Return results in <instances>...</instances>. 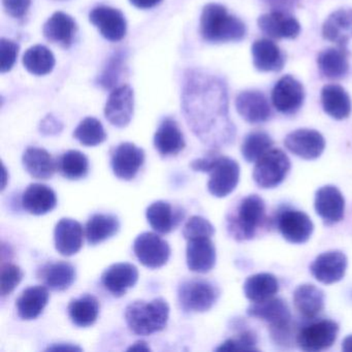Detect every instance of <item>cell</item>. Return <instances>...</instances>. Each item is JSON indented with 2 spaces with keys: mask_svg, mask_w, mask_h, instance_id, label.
Wrapping results in <instances>:
<instances>
[{
  "mask_svg": "<svg viewBox=\"0 0 352 352\" xmlns=\"http://www.w3.org/2000/svg\"><path fill=\"white\" fill-rule=\"evenodd\" d=\"M181 106L193 135L211 149L234 143L236 126L230 117L226 82L201 69H188L183 79Z\"/></svg>",
  "mask_w": 352,
  "mask_h": 352,
  "instance_id": "1",
  "label": "cell"
},
{
  "mask_svg": "<svg viewBox=\"0 0 352 352\" xmlns=\"http://www.w3.org/2000/svg\"><path fill=\"white\" fill-rule=\"evenodd\" d=\"M247 314L261 319L269 324L273 341L282 347H289L296 343L300 327L292 319V312L285 300L279 298L254 302L247 309Z\"/></svg>",
  "mask_w": 352,
  "mask_h": 352,
  "instance_id": "2",
  "label": "cell"
},
{
  "mask_svg": "<svg viewBox=\"0 0 352 352\" xmlns=\"http://www.w3.org/2000/svg\"><path fill=\"white\" fill-rule=\"evenodd\" d=\"M190 168L195 172L210 175L208 190L213 197L219 199L230 195L236 188L240 180L238 162L228 156L220 155L215 149H212L205 157L192 160Z\"/></svg>",
  "mask_w": 352,
  "mask_h": 352,
  "instance_id": "3",
  "label": "cell"
},
{
  "mask_svg": "<svg viewBox=\"0 0 352 352\" xmlns=\"http://www.w3.org/2000/svg\"><path fill=\"white\" fill-rule=\"evenodd\" d=\"M199 32L206 42L224 44L242 41L247 28L242 20L228 13L223 6L209 3L201 12Z\"/></svg>",
  "mask_w": 352,
  "mask_h": 352,
  "instance_id": "4",
  "label": "cell"
},
{
  "mask_svg": "<svg viewBox=\"0 0 352 352\" xmlns=\"http://www.w3.org/2000/svg\"><path fill=\"white\" fill-rule=\"evenodd\" d=\"M125 320L135 335L149 336L162 331L168 324L170 307L164 298L151 302L135 300L125 309Z\"/></svg>",
  "mask_w": 352,
  "mask_h": 352,
  "instance_id": "5",
  "label": "cell"
},
{
  "mask_svg": "<svg viewBox=\"0 0 352 352\" xmlns=\"http://www.w3.org/2000/svg\"><path fill=\"white\" fill-rule=\"evenodd\" d=\"M265 204L259 195H250L243 199L236 213L228 219V230L236 241L252 240L265 223Z\"/></svg>",
  "mask_w": 352,
  "mask_h": 352,
  "instance_id": "6",
  "label": "cell"
},
{
  "mask_svg": "<svg viewBox=\"0 0 352 352\" xmlns=\"http://www.w3.org/2000/svg\"><path fill=\"white\" fill-rule=\"evenodd\" d=\"M220 292L205 279L184 280L178 287V300L185 313L207 312L216 304Z\"/></svg>",
  "mask_w": 352,
  "mask_h": 352,
  "instance_id": "7",
  "label": "cell"
},
{
  "mask_svg": "<svg viewBox=\"0 0 352 352\" xmlns=\"http://www.w3.org/2000/svg\"><path fill=\"white\" fill-rule=\"evenodd\" d=\"M339 324L329 319L316 318L305 323L298 331L296 344L300 349L308 352L329 349L337 340Z\"/></svg>",
  "mask_w": 352,
  "mask_h": 352,
  "instance_id": "8",
  "label": "cell"
},
{
  "mask_svg": "<svg viewBox=\"0 0 352 352\" xmlns=\"http://www.w3.org/2000/svg\"><path fill=\"white\" fill-rule=\"evenodd\" d=\"M290 166L289 158L281 149H271L255 162L253 179L261 188H275L283 182Z\"/></svg>",
  "mask_w": 352,
  "mask_h": 352,
  "instance_id": "9",
  "label": "cell"
},
{
  "mask_svg": "<svg viewBox=\"0 0 352 352\" xmlns=\"http://www.w3.org/2000/svg\"><path fill=\"white\" fill-rule=\"evenodd\" d=\"M133 252L140 263L149 269H158L168 263L170 245L154 232H143L133 242Z\"/></svg>",
  "mask_w": 352,
  "mask_h": 352,
  "instance_id": "10",
  "label": "cell"
},
{
  "mask_svg": "<svg viewBox=\"0 0 352 352\" xmlns=\"http://www.w3.org/2000/svg\"><path fill=\"white\" fill-rule=\"evenodd\" d=\"M305 90L292 76L282 77L272 90V104L283 115H294L304 104Z\"/></svg>",
  "mask_w": 352,
  "mask_h": 352,
  "instance_id": "11",
  "label": "cell"
},
{
  "mask_svg": "<svg viewBox=\"0 0 352 352\" xmlns=\"http://www.w3.org/2000/svg\"><path fill=\"white\" fill-rule=\"evenodd\" d=\"M276 223L282 236L292 244L306 243L314 230V224L306 213L287 208L278 213Z\"/></svg>",
  "mask_w": 352,
  "mask_h": 352,
  "instance_id": "12",
  "label": "cell"
},
{
  "mask_svg": "<svg viewBox=\"0 0 352 352\" xmlns=\"http://www.w3.org/2000/svg\"><path fill=\"white\" fill-rule=\"evenodd\" d=\"M135 111V94L131 86L121 85L113 89L104 107V116L114 126L123 129L131 123Z\"/></svg>",
  "mask_w": 352,
  "mask_h": 352,
  "instance_id": "13",
  "label": "cell"
},
{
  "mask_svg": "<svg viewBox=\"0 0 352 352\" xmlns=\"http://www.w3.org/2000/svg\"><path fill=\"white\" fill-rule=\"evenodd\" d=\"M145 162V152L133 143H122L111 155V166L117 178L131 181L137 176Z\"/></svg>",
  "mask_w": 352,
  "mask_h": 352,
  "instance_id": "14",
  "label": "cell"
},
{
  "mask_svg": "<svg viewBox=\"0 0 352 352\" xmlns=\"http://www.w3.org/2000/svg\"><path fill=\"white\" fill-rule=\"evenodd\" d=\"M89 21L110 42H120L126 36V19L122 12L118 9L106 6L94 8L90 12Z\"/></svg>",
  "mask_w": 352,
  "mask_h": 352,
  "instance_id": "15",
  "label": "cell"
},
{
  "mask_svg": "<svg viewBox=\"0 0 352 352\" xmlns=\"http://www.w3.org/2000/svg\"><path fill=\"white\" fill-rule=\"evenodd\" d=\"M284 145L294 155L306 160L318 158L324 151L325 141L320 133L314 129H298L284 140Z\"/></svg>",
  "mask_w": 352,
  "mask_h": 352,
  "instance_id": "16",
  "label": "cell"
},
{
  "mask_svg": "<svg viewBox=\"0 0 352 352\" xmlns=\"http://www.w3.org/2000/svg\"><path fill=\"white\" fill-rule=\"evenodd\" d=\"M259 30L263 34L275 40L298 38L300 25L298 20L285 11H272L263 14L257 20Z\"/></svg>",
  "mask_w": 352,
  "mask_h": 352,
  "instance_id": "17",
  "label": "cell"
},
{
  "mask_svg": "<svg viewBox=\"0 0 352 352\" xmlns=\"http://www.w3.org/2000/svg\"><path fill=\"white\" fill-rule=\"evenodd\" d=\"M236 109L239 115L251 124L267 122L273 115L267 96L256 90L241 92L236 98Z\"/></svg>",
  "mask_w": 352,
  "mask_h": 352,
  "instance_id": "18",
  "label": "cell"
},
{
  "mask_svg": "<svg viewBox=\"0 0 352 352\" xmlns=\"http://www.w3.org/2000/svg\"><path fill=\"white\" fill-rule=\"evenodd\" d=\"M347 263V257L342 251H327L316 257L310 265V271L321 283H337L345 276Z\"/></svg>",
  "mask_w": 352,
  "mask_h": 352,
  "instance_id": "19",
  "label": "cell"
},
{
  "mask_svg": "<svg viewBox=\"0 0 352 352\" xmlns=\"http://www.w3.org/2000/svg\"><path fill=\"white\" fill-rule=\"evenodd\" d=\"M315 211L327 226L341 221L345 212V199L337 187L327 185L315 195Z\"/></svg>",
  "mask_w": 352,
  "mask_h": 352,
  "instance_id": "20",
  "label": "cell"
},
{
  "mask_svg": "<svg viewBox=\"0 0 352 352\" xmlns=\"http://www.w3.org/2000/svg\"><path fill=\"white\" fill-rule=\"evenodd\" d=\"M138 279L139 271L137 267L129 263H114L102 275V285L116 298L124 296L129 288L137 284Z\"/></svg>",
  "mask_w": 352,
  "mask_h": 352,
  "instance_id": "21",
  "label": "cell"
},
{
  "mask_svg": "<svg viewBox=\"0 0 352 352\" xmlns=\"http://www.w3.org/2000/svg\"><path fill=\"white\" fill-rule=\"evenodd\" d=\"M84 230L81 223L71 218H63L54 230L55 248L63 256L77 254L83 246Z\"/></svg>",
  "mask_w": 352,
  "mask_h": 352,
  "instance_id": "22",
  "label": "cell"
},
{
  "mask_svg": "<svg viewBox=\"0 0 352 352\" xmlns=\"http://www.w3.org/2000/svg\"><path fill=\"white\" fill-rule=\"evenodd\" d=\"M185 212L180 207L174 208L170 203L157 201L151 204L146 211V217L151 228L158 234H170L180 224Z\"/></svg>",
  "mask_w": 352,
  "mask_h": 352,
  "instance_id": "23",
  "label": "cell"
},
{
  "mask_svg": "<svg viewBox=\"0 0 352 352\" xmlns=\"http://www.w3.org/2000/svg\"><path fill=\"white\" fill-rule=\"evenodd\" d=\"M78 25L72 16L63 12L53 14L43 28V34L49 42L69 48L74 44Z\"/></svg>",
  "mask_w": 352,
  "mask_h": 352,
  "instance_id": "24",
  "label": "cell"
},
{
  "mask_svg": "<svg viewBox=\"0 0 352 352\" xmlns=\"http://www.w3.org/2000/svg\"><path fill=\"white\" fill-rule=\"evenodd\" d=\"M188 269L195 273L206 274L216 263V249L211 238H197L188 241L186 248Z\"/></svg>",
  "mask_w": 352,
  "mask_h": 352,
  "instance_id": "25",
  "label": "cell"
},
{
  "mask_svg": "<svg viewBox=\"0 0 352 352\" xmlns=\"http://www.w3.org/2000/svg\"><path fill=\"white\" fill-rule=\"evenodd\" d=\"M185 145L184 135L176 120L164 119L154 135V147L158 153L162 157L178 155Z\"/></svg>",
  "mask_w": 352,
  "mask_h": 352,
  "instance_id": "26",
  "label": "cell"
},
{
  "mask_svg": "<svg viewBox=\"0 0 352 352\" xmlns=\"http://www.w3.org/2000/svg\"><path fill=\"white\" fill-rule=\"evenodd\" d=\"M255 69L263 73H278L285 65V55L273 41L261 38L255 41L251 48Z\"/></svg>",
  "mask_w": 352,
  "mask_h": 352,
  "instance_id": "27",
  "label": "cell"
},
{
  "mask_svg": "<svg viewBox=\"0 0 352 352\" xmlns=\"http://www.w3.org/2000/svg\"><path fill=\"white\" fill-rule=\"evenodd\" d=\"M322 36L338 47L347 49L352 38V9H341L333 12L322 26Z\"/></svg>",
  "mask_w": 352,
  "mask_h": 352,
  "instance_id": "28",
  "label": "cell"
},
{
  "mask_svg": "<svg viewBox=\"0 0 352 352\" xmlns=\"http://www.w3.org/2000/svg\"><path fill=\"white\" fill-rule=\"evenodd\" d=\"M324 300V292L313 284H302L294 292V308L306 320H312L322 312Z\"/></svg>",
  "mask_w": 352,
  "mask_h": 352,
  "instance_id": "29",
  "label": "cell"
},
{
  "mask_svg": "<svg viewBox=\"0 0 352 352\" xmlns=\"http://www.w3.org/2000/svg\"><path fill=\"white\" fill-rule=\"evenodd\" d=\"M76 276L75 267L71 263L63 261L46 263L38 273V279L53 292L69 289L75 282Z\"/></svg>",
  "mask_w": 352,
  "mask_h": 352,
  "instance_id": "30",
  "label": "cell"
},
{
  "mask_svg": "<svg viewBox=\"0 0 352 352\" xmlns=\"http://www.w3.org/2000/svg\"><path fill=\"white\" fill-rule=\"evenodd\" d=\"M21 203L28 213L36 216L45 215L56 208V193L47 185L34 183L24 191Z\"/></svg>",
  "mask_w": 352,
  "mask_h": 352,
  "instance_id": "31",
  "label": "cell"
},
{
  "mask_svg": "<svg viewBox=\"0 0 352 352\" xmlns=\"http://www.w3.org/2000/svg\"><path fill=\"white\" fill-rule=\"evenodd\" d=\"M47 286L36 285L26 288L16 300L18 316L23 320L38 318L48 304L50 294Z\"/></svg>",
  "mask_w": 352,
  "mask_h": 352,
  "instance_id": "32",
  "label": "cell"
},
{
  "mask_svg": "<svg viewBox=\"0 0 352 352\" xmlns=\"http://www.w3.org/2000/svg\"><path fill=\"white\" fill-rule=\"evenodd\" d=\"M22 164L26 172L38 180L52 178L57 170V162L43 148H28L22 156Z\"/></svg>",
  "mask_w": 352,
  "mask_h": 352,
  "instance_id": "33",
  "label": "cell"
},
{
  "mask_svg": "<svg viewBox=\"0 0 352 352\" xmlns=\"http://www.w3.org/2000/svg\"><path fill=\"white\" fill-rule=\"evenodd\" d=\"M321 104L331 118L343 120L351 113V100L343 87L337 84L325 85L321 90Z\"/></svg>",
  "mask_w": 352,
  "mask_h": 352,
  "instance_id": "34",
  "label": "cell"
},
{
  "mask_svg": "<svg viewBox=\"0 0 352 352\" xmlns=\"http://www.w3.org/2000/svg\"><path fill=\"white\" fill-rule=\"evenodd\" d=\"M348 49L327 48L319 53L317 65L323 77L329 80H340L345 77L349 71Z\"/></svg>",
  "mask_w": 352,
  "mask_h": 352,
  "instance_id": "35",
  "label": "cell"
},
{
  "mask_svg": "<svg viewBox=\"0 0 352 352\" xmlns=\"http://www.w3.org/2000/svg\"><path fill=\"white\" fill-rule=\"evenodd\" d=\"M120 222L113 214H94L86 223L88 244L96 246L118 234Z\"/></svg>",
  "mask_w": 352,
  "mask_h": 352,
  "instance_id": "36",
  "label": "cell"
},
{
  "mask_svg": "<svg viewBox=\"0 0 352 352\" xmlns=\"http://www.w3.org/2000/svg\"><path fill=\"white\" fill-rule=\"evenodd\" d=\"M100 309V302L96 296L91 294H83L80 298H74L69 302V318L77 327H91L98 320Z\"/></svg>",
  "mask_w": 352,
  "mask_h": 352,
  "instance_id": "37",
  "label": "cell"
},
{
  "mask_svg": "<svg viewBox=\"0 0 352 352\" xmlns=\"http://www.w3.org/2000/svg\"><path fill=\"white\" fill-rule=\"evenodd\" d=\"M279 292L277 278L270 273H259L247 278L244 283L245 296L251 302H261L274 298Z\"/></svg>",
  "mask_w": 352,
  "mask_h": 352,
  "instance_id": "38",
  "label": "cell"
},
{
  "mask_svg": "<svg viewBox=\"0 0 352 352\" xmlns=\"http://www.w3.org/2000/svg\"><path fill=\"white\" fill-rule=\"evenodd\" d=\"M57 170L69 180H80L89 173V160L87 156L78 150H69L57 160Z\"/></svg>",
  "mask_w": 352,
  "mask_h": 352,
  "instance_id": "39",
  "label": "cell"
},
{
  "mask_svg": "<svg viewBox=\"0 0 352 352\" xmlns=\"http://www.w3.org/2000/svg\"><path fill=\"white\" fill-rule=\"evenodd\" d=\"M127 55L129 53L125 49L115 51L107 61L102 74L98 76L96 84L104 89H115L124 74Z\"/></svg>",
  "mask_w": 352,
  "mask_h": 352,
  "instance_id": "40",
  "label": "cell"
},
{
  "mask_svg": "<svg viewBox=\"0 0 352 352\" xmlns=\"http://www.w3.org/2000/svg\"><path fill=\"white\" fill-rule=\"evenodd\" d=\"M23 65L34 76H46L54 69L55 57L47 47L36 45L26 51Z\"/></svg>",
  "mask_w": 352,
  "mask_h": 352,
  "instance_id": "41",
  "label": "cell"
},
{
  "mask_svg": "<svg viewBox=\"0 0 352 352\" xmlns=\"http://www.w3.org/2000/svg\"><path fill=\"white\" fill-rule=\"evenodd\" d=\"M274 141L269 133L263 131H255L246 135L243 141L241 151L247 162H256L273 147Z\"/></svg>",
  "mask_w": 352,
  "mask_h": 352,
  "instance_id": "42",
  "label": "cell"
},
{
  "mask_svg": "<svg viewBox=\"0 0 352 352\" xmlns=\"http://www.w3.org/2000/svg\"><path fill=\"white\" fill-rule=\"evenodd\" d=\"M74 138L86 147H96L106 141L107 133L100 120L87 117L78 125Z\"/></svg>",
  "mask_w": 352,
  "mask_h": 352,
  "instance_id": "43",
  "label": "cell"
},
{
  "mask_svg": "<svg viewBox=\"0 0 352 352\" xmlns=\"http://www.w3.org/2000/svg\"><path fill=\"white\" fill-rule=\"evenodd\" d=\"M257 337L252 331H241L236 337L230 338L216 348V351H257Z\"/></svg>",
  "mask_w": 352,
  "mask_h": 352,
  "instance_id": "44",
  "label": "cell"
},
{
  "mask_svg": "<svg viewBox=\"0 0 352 352\" xmlns=\"http://www.w3.org/2000/svg\"><path fill=\"white\" fill-rule=\"evenodd\" d=\"M183 236L185 240L190 241L197 238H211L215 234V228L211 222L201 216H192L183 228Z\"/></svg>",
  "mask_w": 352,
  "mask_h": 352,
  "instance_id": "45",
  "label": "cell"
},
{
  "mask_svg": "<svg viewBox=\"0 0 352 352\" xmlns=\"http://www.w3.org/2000/svg\"><path fill=\"white\" fill-rule=\"evenodd\" d=\"M23 278V272L18 265L13 263H6L1 267L0 276V294L1 296H10L15 288L19 285Z\"/></svg>",
  "mask_w": 352,
  "mask_h": 352,
  "instance_id": "46",
  "label": "cell"
},
{
  "mask_svg": "<svg viewBox=\"0 0 352 352\" xmlns=\"http://www.w3.org/2000/svg\"><path fill=\"white\" fill-rule=\"evenodd\" d=\"M19 54V45L14 41L1 38L0 41V72L8 73L13 69Z\"/></svg>",
  "mask_w": 352,
  "mask_h": 352,
  "instance_id": "47",
  "label": "cell"
},
{
  "mask_svg": "<svg viewBox=\"0 0 352 352\" xmlns=\"http://www.w3.org/2000/svg\"><path fill=\"white\" fill-rule=\"evenodd\" d=\"M6 12L16 19H22L28 13L32 0H3Z\"/></svg>",
  "mask_w": 352,
  "mask_h": 352,
  "instance_id": "48",
  "label": "cell"
},
{
  "mask_svg": "<svg viewBox=\"0 0 352 352\" xmlns=\"http://www.w3.org/2000/svg\"><path fill=\"white\" fill-rule=\"evenodd\" d=\"M63 123L61 122L60 119L57 118L53 114H48L44 119L41 121L38 125V131L43 135H57L63 131Z\"/></svg>",
  "mask_w": 352,
  "mask_h": 352,
  "instance_id": "49",
  "label": "cell"
},
{
  "mask_svg": "<svg viewBox=\"0 0 352 352\" xmlns=\"http://www.w3.org/2000/svg\"><path fill=\"white\" fill-rule=\"evenodd\" d=\"M272 11L290 12L300 5V0H261Z\"/></svg>",
  "mask_w": 352,
  "mask_h": 352,
  "instance_id": "50",
  "label": "cell"
},
{
  "mask_svg": "<svg viewBox=\"0 0 352 352\" xmlns=\"http://www.w3.org/2000/svg\"><path fill=\"white\" fill-rule=\"evenodd\" d=\"M133 7L141 10H149L156 7L162 0H129Z\"/></svg>",
  "mask_w": 352,
  "mask_h": 352,
  "instance_id": "51",
  "label": "cell"
},
{
  "mask_svg": "<svg viewBox=\"0 0 352 352\" xmlns=\"http://www.w3.org/2000/svg\"><path fill=\"white\" fill-rule=\"evenodd\" d=\"M127 351H150V347L145 341H138L131 345Z\"/></svg>",
  "mask_w": 352,
  "mask_h": 352,
  "instance_id": "52",
  "label": "cell"
},
{
  "mask_svg": "<svg viewBox=\"0 0 352 352\" xmlns=\"http://www.w3.org/2000/svg\"><path fill=\"white\" fill-rule=\"evenodd\" d=\"M47 350H67V351H69V350H72V351H74V350H81V348L77 347V346H73L71 345V344H59V345H53L51 346V347H49Z\"/></svg>",
  "mask_w": 352,
  "mask_h": 352,
  "instance_id": "53",
  "label": "cell"
},
{
  "mask_svg": "<svg viewBox=\"0 0 352 352\" xmlns=\"http://www.w3.org/2000/svg\"><path fill=\"white\" fill-rule=\"evenodd\" d=\"M342 350L345 352H352V335L348 336L344 339Z\"/></svg>",
  "mask_w": 352,
  "mask_h": 352,
  "instance_id": "54",
  "label": "cell"
}]
</instances>
